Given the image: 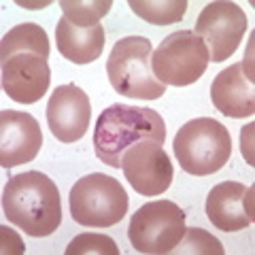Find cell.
Returning <instances> with one entry per match:
<instances>
[{
  "label": "cell",
  "instance_id": "6da1fadb",
  "mask_svg": "<svg viewBox=\"0 0 255 255\" xmlns=\"http://www.w3.org/2000/svg\"><path fill=\"white\" fill-rule=\"evenodd\" d=\"M49 38L38 23H19L0 41L2 90L19 105H34L49 90Z\"/></svg>",
  "mask_w": 255,
  "mask_h": 255
},
{
  "label": "cell",
  "instance_id": "7a4b0ae2",
  "mask_svg": "<svg viewBox=\"0 0 255 255\" xmlns=\"http://www.w3.org/2000/svg\"><path fill=\"white\" fill-rule=\"evenodd\" d=\"M2 211L28 236H49L62 223L60 189L38 170L15 174L2 189Z\"/></svg>",
  "mask_w": 255,
  "mask_h": 255
},
{
  "label": "cell",
  "instance_id": "3957f363",
  "mask_svg": "<svg viewBox=\"0 0 255 255\" xmlns=\"http://www.w3.org/2000/svg\"><path fill=\"white\" fill-rule=\"evenodd\" d=\"M138 140H155L164 145L166 124L153 109L111 105L94 128V151L102 164L122 168V155Z\"/></svg>",
  "mask_w": 255,
  "mask_h": 255
},
{
  "label": "cell",
  "instance_id": "277c9868",
  "mask_svg": "<svg viewBox=\"0 0 255 255\" xmlns=\"http://www.w3.org/2000/svg\"><path fill=\"white\" fill-rule=\"evenodd\" d=\"M174 155L187 174L206 177L221 170L232 155V136L223 124L213 117L191 119L174 136Z\"/></svg>",
  "mask_w": 255,
  "mask_h": 255
},
{
  "label": "cell",
  "instance_id": "5b68a950",
  "mask_svg": "<svg viewBox=\"0 0 255 255\" xmlns=\"http://www.w3.org/2000/svg\"><path fill=\"white\" fill-rule=\"evenodd\" d=\"M151 41L145 36H126L117 41L107 60V75L113 90L128 98L157 100L166 94L151 70Z\"/></svg>",
  "mask_w": 255,
  "mask_h": 255
},
{
  "label": "cell",
  "instance_id": "8992f818",
  "mask_svg": "<svg viewBox=\"0 0 255 255\" xmlns=\"http://www.w3.org/2000/svg\"><path fill=\"white\" fill-rule=\"evenodd\" d=\"M70 215L79 226L85 228H111L119 223L130 200L124 185L105 172H94L79 179L68 196Z\"/></svg>",
  "mask_w": 255,
  "mask_h": 255
},
{
  "label": "cell",
  "instance_id": "52a82bcc",
  "mask_svg": "<svg viewBox=\"0 0 255 255\" xmlns=\"http://www.w3.org/2000/svg\"><path fill=\"white\" fill-rule=\"evenodd\" d=\"M209 49L194 30L172 32L151 53V70L159 83L185 87L196 83L209 66Z\"/></svg>",
  "mask_w": 255,
  "mask_h": 255
},
{
  "label": "cell",
  "instance_id": "ba28073f",
  "mask_svg": "<svg viewBox=\"0 0 255 255\" xmlns=\"http://www.w3.org/2000/svg\"><path fill=\"white\" fill-rule=\"evenodd\" d=\"M185 234V213L172 200H153L132 215L128 238L138 253L166 255Z\"/></svg>",
  "mask_w": 255,
  "mask_h": 255
},
{
  "label": "cell",
  "instance_id": "9c48e42d",
  "mask_svg": "<svg viewBox=\"0 0 255 255\" xmlns=\"http://www.w3.org/2000/svg\"><path fill=\"white\" fill-rule=\"evenodd\" d=\"M247 26H249L247 13L236 2L217 0L202 9L194 34L200 36L206 45L209 60L223 62L230 60V55H234L238 49L243 36L247 34Z\"/></svg>",
  "mask_w": 255,
  "mask_h": 255
},
{
  "label": "cell",
  "instance_id": "30bf717a",
  "mask_svg": "<svg viewBox=\"0 0 255 255\" xmlns=\"http://www.w3.org/2000/svg\"><path fill=\"white\" fill-rule=\"evenodd\" d=\"M122 172L140 196H162L170 187L174 166L155 140H138L122 155Z\"/></svg>",
  "mask_w": 255,
  "mask_h": 255
},
{
  "label": "cell",
  "instance_id": "8fae6325",
  "mask_svg": "<svg viewBox=\"0 0 255 255\" xmlns=\"http://www.w3.org/2000/svg\"><path fill=\"white\" fill-rule=\"evenodd\" d=\"M92 122V105L87 94L75 83L55 87L47 102V124L60 142H77L85 136Z\"/></svg>",
  "mask_w": 255,
  "mask_h": 255
},
{
  "label": "cell",
  "instance_id": "7c38bea8",
  "mask_svg": "<svg viewBox=\"0 0 255 255\" xmlns=\"http://www.w3.org/2000/svg\"><path fill=\"white\" fill-rule=\"evenodd\" d=\"M43 147V130L30 113L23 111H0V164L15 168L32 162Z\"/></svg>",
  "mask_w": 255,
  "mask_h": 255
},
{
  "label": "cell",
  "instance_id": "4fadbf2b",
  "mask_svg": "<svg viewBox=\"0 0 255 255\" xmlns=\"http://www.w3.org/2000/svg\"><path fill=\"white\" fill-rule=\"evenodd\" d=\"M206 217L217 230L241 232L255 221L253 187L236 181H223L206 196Z\"/></svg>",
  "mask_w": 255,
  "mask_h": 255
},
{
  "label": "cell",
  "instance_id": "5bb4252c",
  "mask_svg": "<svg viewBox=\"0 0 255 255\" xmlns=\"http://www.w3.org/2000/svg\"><path fill=\"white\" fill-rule=\"evenodd\" d=\"M211 100L226 117L243 119L255 113L253 75H245L243 62L223 68L211 85Z\"/></svg>",
  "mask_w": 255,
  "mask_h": 255
},
{
  "label": "cell",
  "instance_id": "9a60e30c",
  "mask_svg": "<svg viewBox=\"0 0 255 255\" xmlns=\"http://www.w3.org/2000/svg\"><path fill=\"white\" fill-rule=\"evenodd\" d=\"M55 43L58 51L73 64H92L100 58L105 49V28H77L66 17H62L55 26Z\"/></svg>",
  "mask_w": 255,
  "mask_h": 255
},
{
  "label": "cell",
  "instance_id": "2e32d148",
  "mask_svg": "<svg viewBox=\"0 0 255 255\" xmlns=\"http://www.w3.org/2000/svg\"><path fill=\"white\" fill-rule=\"evenodd\" d=\"M130 9L153 26H170L185 17V0H130Z\"/></svg>",
  "mask_w": 255,
  "mask_h": 255
},
{
  "label": "cell",
  "instance_id": "e0dca14e",
  "mask_svg": "<svg viewBox=\"0 0 255 255\" xmlns=\"http://www.w3.org/2000/svg\"><path fill=\"white\" fill-rule=\"evenodd\" d=\"M60 6L73 26L77 28H94L100 19L109 15L113 2L111 0H60Z\"/></svg>",
  "mask_w": 255,
  "mask_h": 255
},
{
  "label": "cell",
  "instance_id": "ac0fdd59",
  "mask_svg": "<svg viewBox=\"0 0 255 255\" xmlns=\"http://www.w3.org/2000/svg\"><path fill=\"white\" fill-rule=\"evenodd\" d=\"M170 253H206V255H223L221 243L202 228H185L181 243Z\"/></svg>",
  "mask_w": 255,
  "mask_h": 255
},
{
  "label": "cell",
  "instance_id": "d6986e66",
  "mask_svg": "<svg viewBox=\"0 0 255 255\" xmlns=\"http://www.w3.org/2000/svg\"><path fill=\"white\" fill-rule=\"evenodd\" d=\"M119 255V247L105 234H79L66 247V255Z\"/></svg>",
  "mask_w": 255,
  "mask_h": 255
}]
</instances>
